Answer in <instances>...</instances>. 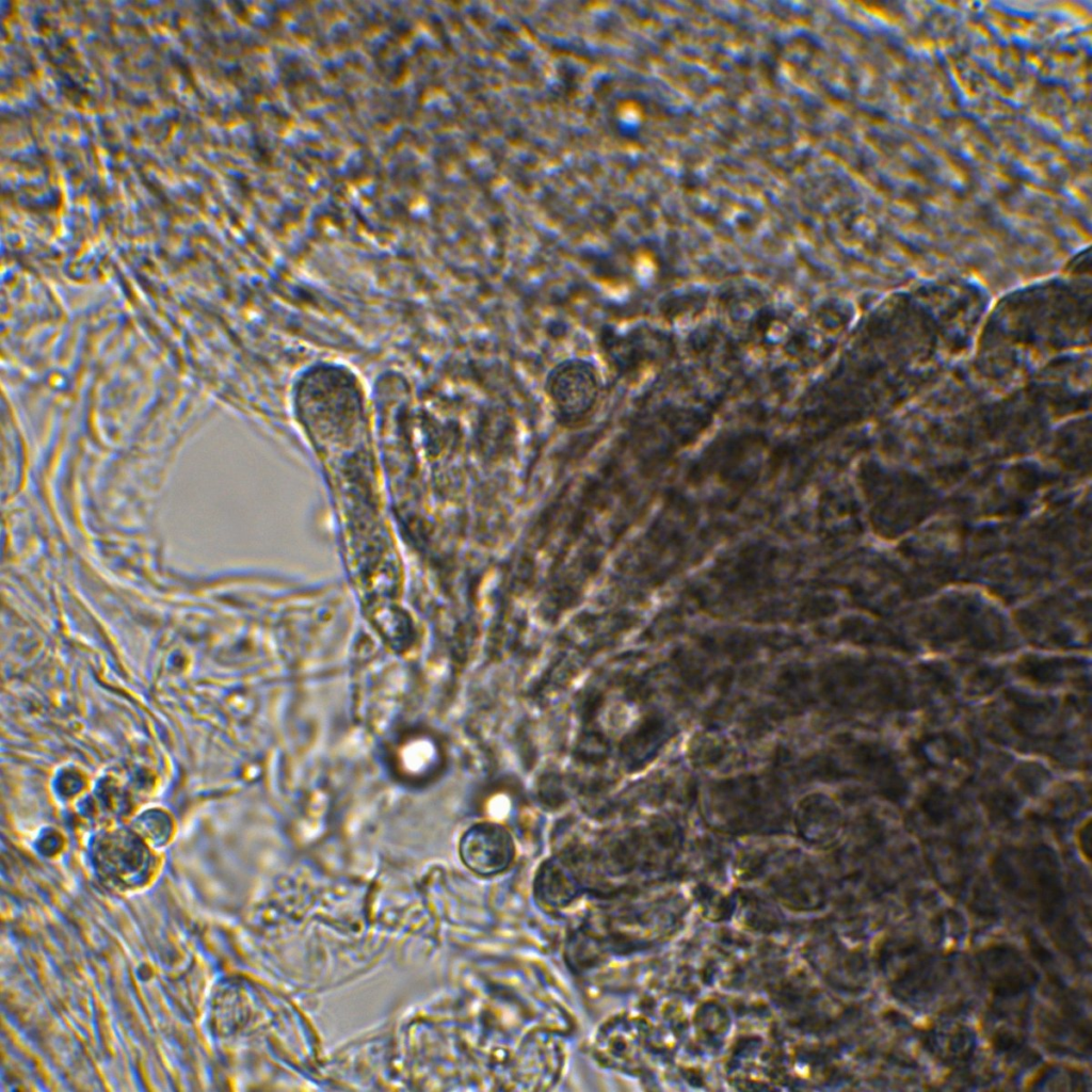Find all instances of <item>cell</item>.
I'll list each match as a JSON object with an SVG mask.
<instances>
[{
	"label": "cell",
	"instance_id": "6da1fadb",
	"mask_svg": "<svg viewBox=\"0 0 1092 1092\" xmlns=\"http://www.w3.org/2000/svg\"><path fill=\"white\" fill-rule=\"evenodd\" d=\"M545 391L559 418L577 422L596 408L601 380L596 366L582 358L557 364L547 374Z\"/></svg>",
	"mask_w": 1092,
	"mask_h": 1092
},
{
	"label": "cell",
	"instance_id": "7a4b0ae2",
	"mask_svg": "<svg viewBox=\"0 0 1092 1092\" xmlns=\"http://www.w3.org/2000/svg\"><path fill=\"white\" fill-rule=\"evenodd\" d=\"M463 862L472 871L491 876L504 870L512 862L514 845L501 825L482 822L468 829L460 842Z\"/></svg>",
	"mask_w": 1092,
	"mask_h": 1092
},
{
	"label": "cell",
	"instance_id": "3957f363",
	"mask_svg": "<svg viewBox=\"0 0 1092 1092\" xmlns=\"http://www.w3.org/2000/svg\"><path fill=\"white\" fill-rule=\"evenodd\" d=\"M405 746L406 748L402 751L414 755V757L405 756L402 759V762L406 764L405 768L408 769V771L421 772L429 768V762L434 759V755H432L434 750L428 741L417 739L411 742L408 741L405 743Z\"/></svg>",
	"mask_w": 1092,
	"mask_h": 1092
}]
</instances>
